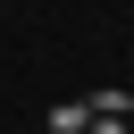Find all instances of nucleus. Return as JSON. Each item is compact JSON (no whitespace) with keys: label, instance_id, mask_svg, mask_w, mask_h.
Listing matches in <instances>:
<instances>
[{"label":"nucleus","instance_id":"1","mask_svg":"<svg viewBox=\"0 0 134 134\" xmlns=\"http://www.w3.org/2000/svg\"><path fill=\"white\" fill-rule=\"evenodd\" d=\"M50 126H59V134H84V126H100V117H92V100H67V109H59Z\"/></svg>","mask_w":134,"mask_h":134}]
</instances>
